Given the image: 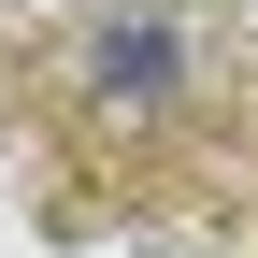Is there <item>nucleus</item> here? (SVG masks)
<instances>
[{"label":"nucleus","instance_id":"1","mask_svg":"<svg viewBox=\"0 0 258 258\" xmlns=\"http://www.w3.org/2000/svg\"><path fill=\"white\" fill-rule=\"evenodd\" d=\"M158 86H172V43H158V29L101 43V101H158Z\"/></svg>","mask_w":258,"mask_h":258}]
</instances>
